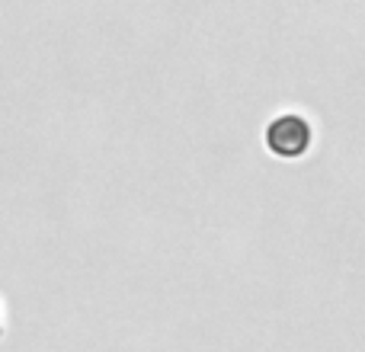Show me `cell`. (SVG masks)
<instances>
[{"label":"cell","instance_id":"cell-2","mask_svg":"<svg viewBox=\"0 0 365 352\" xmlns=\"http://www.w3.org/2000/svg\"><path fill=\"white\" fill-rule=\"evenodd\" d=\"M0 340H4V308H0Z\"/></svg>","mask_w":365,"mask_h":352},{"label":"cell","instance_id":"cell-1","mask_svg":"<svg viewBox=\"0 0 365 352\" xmlns=\"http://www.w3.org/2000/svg\"><path fill=\"white\" fill-rule=\"evenodd\" d=\"M263 145L279 160H302L314 147V125L304 113H279L263 128Z\"/></svg>","mask_w":365,"mask_h":352}]
</instances>
